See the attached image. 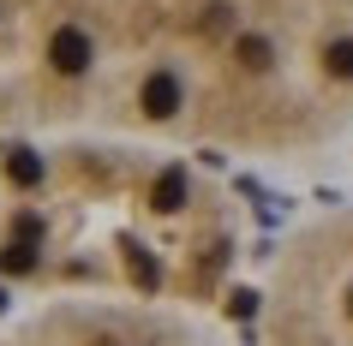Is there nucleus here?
Here are the masks:
<instances>
[{"label":"nucleus","instance_id":"f257e3e1","mask_svg":"<svg viewBox=\"0 0 353 346\" xmlns=\"http://www.w3.org/2000/svg\"><path fill=\"white\" fill-rule=\"evenodd\" d=\"M90 42V96L144 131L234 155H305L353 126V0H0Z\"/></svg>","mask_w":353,"mask_h":346},{"label":"nucleus","instance_id":"7ed1b4c3","mask_svg":"<svg viewBox=\"0 0 353 346\" xmlns=\"http://www.w3.org/2000/svg\"><path fill=\"white\" fill-rule=\"evenodd\" d=\"M0 346H228L216 328H204L192 310L162 299L132 305H54L30 316L24 328L0 334Z\"/></svg>","mask_w":353,"mask_h":346},{"label":"nucleus","instance_id":"f03ea898","mask_svg":"<svg viewBox=\"0 0 353 346\" xmlns=\"http://www.w3.org/2000/svg\"><path fill=\"white\" fill-rule=\"evenodd\" d=\"M240 310H252V346H353V209L299 227Z\"/></svg>","mask_w":353,"mask_h":346}]
</instances>
